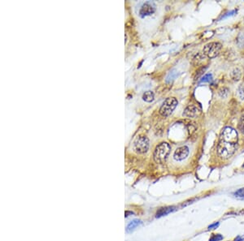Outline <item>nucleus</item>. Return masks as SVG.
Returning <instances> with one entry per match:
<instances>
[{
	"mask_svg": "<svg viewBox=\"0 0 244 241\" xmlns=\"http://www.w3.org/2000/svg\"><path fill=\"white\" fill-rule=\"evenodd\" d=\"M237 148L238 145L219 140L218 145H217V154L221 159H228L234 154L237 150Z\"/></svg>",
	"mask_w": 244,
	"mask_h": 241,
	"instance_id": "obj_1",
	"label": "nucleus"
},
{
	"mask_svg": "<svg viewBox=\"0 0 244 241\" xmlns=\"http://www.w3.org/2000/svg\"><path fill=\"white\" fill-rule=\"evenodd\" d=\"M171 152L170 145L168 143L162 142L158 145L154 151V160L157 163H163L168 159Z\"/></svg>",
	"mask_w": 244,
	"mask_h": 241,
	"instance_id": "obj_2",
	"label": "nucleus"
},
{
	"mask_svg": "<svg viewBox=\"0 0 244 241\" xmlns=\"http://www.w3.org/2000/svg\"><path fill=\"white\" fill-rule=\"evenodd\" d=\"M219 140L226 143L238 145V132L234 128H231V127H226L221 131Z\"/></svg>",
	"mask_w": 244,
	"mask_h": 241,
	"instance_id": "obj_3",
	"label": "nucleus"
},
{
	"mask_svg": "<svg viewBox=\"0 0 244 241\" xmlns=\"http://www.w3.org/2000/svg\"><path fill=\"white\" fill-rule=\"evenodd\" d=\"M177 104H178V101H177V98H173V97L168 98L165 101H163L161 107L159 109L160 115L163 117L169 116L173 112V110L176 109Z\"/></svg>",
	"mask_w": 244,
	"mask_h": 241,
	"instance_id": "obj_4",
	"label": "nucleus"
},
{
	"mask_svg": "<svg viewBox=\"0 0 244 241\" xmlns=\"http://www.w3.org/2000/svg\"><path fill=\"white\" fill-rule=\"evenodd\" d=\"M221 48H222L221 43L213 41V42H210V43L205 45V46L203 47V53L205 56H207L210 59H213L219 55Z\"/></svg>",
	"mask_w": 244,
	"mask_h": 241,
	"instance_id": "obj_5",
	"label": "nucleus"
},
{
	"mask_svg": "<svg viewBox=\"0 0 244 241\" xmlns=\"http://www.w3.org/2000/svg\"><path fill=\"white\" fill-rule=\"evenodd\" d=\"M149 146L150 142L147 136H140L134 141V149L136 153L143 154L148 151Z\"/></svg>",
	"mask_w": 244,
	"mask_h": 241,
	"instance_id": "obj_6",
	"label": "nucleus"
},
{
	"mask_svg": "<svg viewBox=\"0 0 244 241\" xmlns=\"http://www.w3.org/2000/svg\"><path fill=\"white\" fill-rule=\"evenodd\" d=\"M156 10V6L153 2H144L139 10V16L144 18L146 16H149L154 13Z\"/></svg>",
	"mask_w": 244,
	"mask_h": 241,
	"instance_id": "obj_7",
	"label": "nucleus"
},
{
	"mask_svg": "<svg viewBox=\"0 0 244 241\" xmlns=\"http://www.w3.org/2000/svg\"><path fill=\"white\" fill-rule=\"evenodd\" d=\"M201 114V109L196 105H190L184 110L182 115L186 118L194 119L199 117Z\"/></svg>",
	"mask_w": 244,
	"mask_h": 241,
	"instance_id": "obj_8",
	"label": "nucleus"
},
{
	"mask_svg": "<svg viewBox=\"0 0 244 241\" xmlns=\"http://www.w3.org/2000/svg\"><path fill=\"white\" fill-rule=\"evenodd\" d=\"M189 154V148L187 147V145H182V146L177 148V149L174 152V154H173V159L176 161L181 162V161H183L184 159H187Z\"/></svg>",
	"mask_w": 244,
	"mask_h": 241,
	"instance_id": "obj_9",
	"label": "nucleus"
},
{
	"mask_svg": "<svg viewBox=\"0 0 244 241\" xmlns=\"http://www.w3.org/2000/svg\"><path fill=\"white\" fill-rule=\"evenodd\" d=\"M176 209V208L174 206H168V207H163L157 211L156 213V218H160L163 216H165L167 214H170L172 212H173Z\"/></svg>",
	"mask_w": 244,
	"mask_h": 241,
	"instance_id": "obj_10",
	"label": "nucleus"
},
{
	"mask_svg": "<svg viewBox=\"0 0 244 241\" xmlns=\"http://www.w3.org/2000/svg\"><path fill=\"white\" fill-rule=\"evenodd\" d=\"M142 222H141L140 220H138V219H134V220L131 221L130 223L128 224V226H127V228H126V231L127 232H131L133 231L135 228H137L138 227H139V226L142 224Z\"/></svg>",
	"mask_w": 244,
	"mask_h": 241,
	"instance_id": "obj_11",
	"label": "nucleus"
},
{
	"mask_svg": "<svg viewBox=\"0 0 244 241\" xmlns=\"http://www.w3.org/2000/svg\"><path fill=\"white\" fill-rule=\"evenodd\" d=\"M154 93L152 92V91H150V90L144 93L143 95V101H147V102H152V101H154Z\"/></svg>",
	"mask_w": 244,
	"mask_h": 241,
	"instance_id": "obj_12",
	"label": "nucleus"
},
{
	"mask_svg": "<svg viewBox=\"0 0 244 241\" xmlns=\"http://www.w3.org/2000/svg\"><path fill=\"white\" fill-rule=\"evenodd\" d=\"M241 75H242L241 71H240L238 68H235L234 70L232 71V73H231V76H232L233 80H236V81H238V80L241 78Z\"/></svg>",
	"mask_w": 244,
	"mask_h": 241,
	"instance_id": "obj_13",
	"label": "nucleus"
},
{
	"mask_svg": "<svg viewBox=\"0 0 244 241\" xmlns=\"http://www.w3.org/2000/svg\"><path fill=\"white\" fill-rule=\"evenodd\" d=\"M212 80V75L211 73L206 74L202 77L199 83H206V82H211Z\"/></svg>",
	"mask_w": 244,
	"mask_h": 241,
	"instance_id": "obj_14",
	"label": "nucleus"
},
{
	"mask_svg": "<svg viewBox=\"0 0 244 241\" xmlns=\"http://www.w3.org/2000/svg\"><path fill=\"white\" fill-rule=\"evenodd\" d=\"M238 127V130H239L242 133L244 134V114L241 116V118H240Z\"/></svg>",
	"mask_w": 244,
	"mask_h": 241,
	"instance_id": "obj_15",
	"label": "nucleus"
},
{
	"mask_svg": "<svg viewBox=\"0 0 244 241\" xmlns=\"http://www.w3.org/2000/svg\"><path fill=\"white\" fill-rule=\"evenodd\" d=\"M228 94H229V90L227 88H221V90H219V95H220L221 98H226V97L228 96Z\"/></svg>",
	"mask_w": 244,
	"mask_h": 241,
	"instance_id": "obj_16",
	"label": "nucleus"
},
{
	"mask_svg": "<svg viewBox=\"0 0 244 241\" xmlns=\"http://www.w3.org/2000/svg\"><path fill=\"white\" fill-rule=\"evenodd\" d=\"M223 239V236L220 234H212L211 238L209 239V241H220Z\"/></svg>",
	"mask_w": 244,
	"mask_h": 241,
	"instance_id": "obj_17",
	"label": "nucleus"
},
{
	"mask_svg": "<svg viewBox=\"0 0 244 241\" xmlns=\"http://www.w3.org/2000/svg\"><path fill=\"white\" fill-rule=\"evenodd\" d=\"M234 196L236 197L244 198V188H240V189L236 191L234 193Z\"/></svg>",
	"mask_w": 244,
	"mask_h": 241,
	"instance_id": "obj_18",
	"label": "nucleus"
},
{
	"mask_svg": "<svg viewBox=\"0 0 244 241\" xmlns=\"http://www.w3.org/2000/svg\"><path fill=\"white\" fill-rule=\"evenodd\" d=\"M238 96L242 100H244V85H240L238 88Z\"/></svg>",
	"mask_w": 244,
	"mask_h": 241,
	"instance_id": "obj_19",
	"label": "nucleus"
},
{
	"mask_svg": "<svg viewBox=\"0 0 244 241\" xmlns=\"http://www.w3.org/2000/svg\"><path fill=\"white\" fill-rule=\"evenodd\" d=\"M219 226V223H212V224H211L210 226H208V229L211 230V229H216L217 228H218Z\"/></svg>",
	"mask_w": 244,
	"mask_h": 241,
	"instance_id": "obj_20",
	"label": "nucleus"
},
{
	"mask_svg": "<svg viewBox=\"0 0 244 241\" xmlns=\"http://www.w3.org/2000/svg\"><path fill=\"white\" fill-rule=\"evenodd\" d=\"M244 240V236L242 235H238L234 239V241H242Z\"/></svg>",
	"mask_w": 244,
	"mask_h": 241,
	"instance_id": "obj_21",
	"label": "nucleus"
}]
</instances>
